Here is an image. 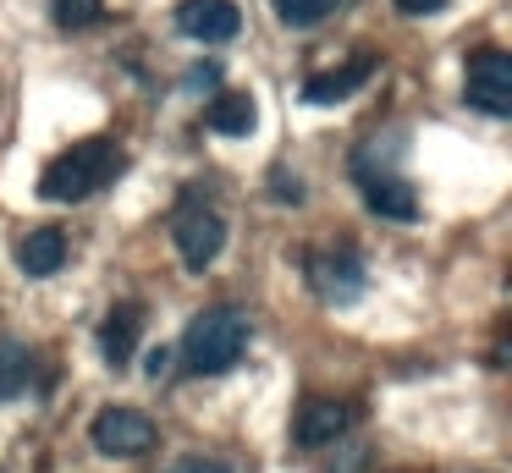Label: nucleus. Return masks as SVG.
<instances>
[{"label":"nucleus","instance_id":"ddd939ff","mask_svg":"<svg viewBox=\"0 0 512 473\" xmlns=\"http://www.w3.org/2000/svg\"><path fill=\"white\" fill-rule=\"evenodd\" d=\"M204 121H210V132H221V138H248V132L259 127V105L243 94V88H226V94L210 99Z\"/></svg>","mask_w":512,"mask_h":473},{"label":"nucleus","instance_id":"9b49d317","mask_svg":"<svg viewBox=\"0 0 512 473\" xmlns=\"http://www.w3.org/2000/svg\"><path fill=\"white\" fill-rule=\"evenodd\" d=\"M369 77H375V61L358 55V61L336 66V72H314L309 83H303V99H309V105H342V99L353 94V88H364Z\"/></svg>","mask_w":512,"mask_h":473},{"label":"nucleus","instance_id":"6ab92c4d","mask_svg":"<svg viewBox=\"0 0 512 473\" xmlns=\"http://www.w3.org/2000/svg\"><path fill=\"white\" fill-rule=\"evenodd\" d=\"M270 193H276L281 204H298V198H303V182H298L292 171H276V182H270Z\"/></svg>","mask_w":512,"mask_h":473},{"label":"nucleus","instance_id":"423d86ee","mask_svg":"<svg viewBox=\"0 0 512 473\" xmlns=\"http://www.w3.org/2000/svg\"><path fill=\"white\" fill-rule=\"evenodd\" d=\"M89 435L105 457H144V451L155 446V424H149L138 407H105Z\"/></svg>","mask_w":512,"mask_h":473},{"label":"nucleus","instance_id":"dca6fc26","mask_svg":"<svg viewBox=\"0 0 512 473\" xmlns=\"http://www.w3.org/2000/svg\"><path fill=\"white\" fill-rule=\"evenodd\" d=\"M50 17L61 33H83L105 17V0H50Z\"/></svg>","mask_w":512,"mask_h":473},{"label":"nucleus","instance_id":"f257e3e1","mask_svg":"<svg viewBox=\"0 0 512 473\" xmlns=\"http://www.w3.org/2000/svg\"><path fill=\"white\" fill-rule=\"evenodd\" d=\"M127 154L116 149L111 138H89V143H72V149H61L56 160L45 165V176H39V198H50V204H83V198L105 193V187L122 176Z\"/></svg>","mask_w":512,"mask_h":473},{"label":"nucleus","instance_id":"9d476101","mask_svg":"<svg viewBox=\"0 0 512 473\" xmlns=\"http://www.w3.org/2000/svg\"><path fill=\"white\" fill-rule=\"evenodd\" d=\"M138 336H144V308L138 303H116L111 314L100 319V358L111 369H127L138 352Z\"/></svg>","mask_w":512,"mask_h":473},{"label":"nucleus","instance_id":"f3484780","mask_svg":"<svg viewBox=\"0 0 512 473\" xmlns=\"http://www.w3.org/2000/svg\"><path fill=\"white\" fill-rule=\"evenodd\" d=\"M166 473H232L226 462H215V457H204V451H193V457H177Z\"/></svg>","mask_w":512,"mask_h":473},{"label":"nucleus","instance_id":"a211bd4d","mask_svg":"<svg viewBox=\"0 0 512 473\" xmlns=\"http://www.w3.org/2000/svg\"><path fill=\"white\" fill-rule=\"evenodd\" d=\"M144 369H149V380H166V374L177 369V347H149Z\"/></svg>","mask_w":512,"mask_h":473},{"label":"nucleus","instance_id":"4468645a","mask_svg":"<svg viewBox=\"0 0 512 473\" xmlns=\"http://www.w3.org/2000/svg\"><path fill=\"white\" fill-rule=\"evenodd\" d=\"M28 380H34V352H28L23 341H6V347H0V402L23 396Z\"/></svg>","mask_w":512,"mask_h":473},{"label":"nucleus","instance_id":"7ed1b4c3","mask_svg":"<svg viewBox=\"0 0 512 473\" xmlns=\"http://www.w3.org/2000/svg\"><path fill=\"white\" fill-rule=\"evenodd\" d=\"M171 237H177L182 264H188V270H204V264H215L226 248V220H221V209L188 198V204L177 209V220H171Z\"/></svg>","mask_w":512,"mask_h":473},{"label":"nucleus","instance_id":"6e6552de","mask_svg":"<svg viewBox=\"0 0 512 473\" xmlns=\"http://www.w3.org/2000/svg\"><path fill=\"white\" fill-rule=\"evenodd\" d=\"M177 28L188 33V39H199V44H226V39H237V28H243V11H237L232 0H182Z\"/></svg>","mask_w":512,"mask_h":473},{"label":"nucleus","instance_id":"2eb2a0df","mask_svg":"<svg viewBox=\"0 0 512 473\" xmlns=\"http://www.w3.org/2000/svg\"><path fill=\"white\" fill-rule=\"evenodd\" d=\"M270 11H276L281 28H314L336 11V0H270Z\"/></svg>","mask_w":512,"mask_h":473},{"label":"nucleus","instance_id":"412c9836","mask_svg":"<svg viewBox=\"0 0 512 473\" xmlns=\"http://www.w3.org/2000/svg\"><path fill=\"white\" fill-rule=\"evenodd\" d=\"M204 83H221V66H215V61L188 66V88H204Z\"/></svg>","mask_w":512,"mask_h":473},{"label":"nucleus","instance_id":"20e7f679","mask_svg":"<svg viewBox=\"0 0 512 473\" xmlns=\"http://www.w3.org/2000/svg\"><path fill=\"white\" fill-rule=\"evenodd\" d=\"M463 99L485 116H512V55L507 50H479L468 55Z\"/></svg>","mask_w":512,"mask_h":473},{"label":"nucleus","instance_id":"f03ea898","mask_svg":"<svg viewBox=\"0 0 512 473\" xmlns=\"http://www.w3.org/2000/svg\"><path fill=\"white\" fill-rule=\"evenodd\" d=\"M248 341H254V325H248L243 308L221 303V308H204L199 319H188L182 330V347H177V363L188 374H226L243 363Z\"/></svg>","mask_w":512,"mask_h":473},{"label":"nucleus","instance_id":"39448f33","mask_svg":"<svg viewBox=\"0 0 512 473\" xmlns=\"http://www.w3.org/2000/svg\"><path fill=\"white\" fill-rule=\"evenodd\" d=\"M303 270H309V286L314 292L325 297V303H358V297H364V259H358L353 248H314L309 253V264H303Z\"/></svg>","mask_w":512,"mask_h":473},{"label":"nucleus","instance_id":"0eeeda50","mask_svg":"<svg viewBox=\"0 0 512 473\" xmlns=\"http://www.w3.org/2000/svg\"><path fill=\"white\" fill-rule=\"evenodd\" d=\"M353 424H358V407L353 402H336V396H309V402L298 407L292 435H298V446L320 451V446H336V440H342Z\"/></svg>","mask_w":512,"mask_h":473},{"label":"nucleus","instance_id":"f8f14e48","mask_svg":"<svg viewBox=\"0 0 512 473\" xmlns=\"http://www.w3.org/2000/svg\"><path fill=\"white\" fill-rule=\"evenodd\" d=\"M61 264H67V237H61L56 226H39L17 242V270L34 275V281H50Z\"/></svg>","mask_w":512,"mask_h":473},{"label":"nucleus","instance_id":"1a4fd4ad","mask_svg":"<svg viewBox=\"0 0 512 473\" xmlns=\"http://www.w3.org/2000/svg\"><path fill=\"white\" fill-rule=\"evenodd\" d=\"M358 193H364V204L375 209L380 220H397V226H408V220L419 215V198H413V187L402 182V176H391V171H364V165H358Z\"/></svg>","mask_w":512,"mask_h":473},{"label":"nucleus","instance_id":"aec40b11","mask_svg":"<svg viewBox=\"0 0 512 473\" xmlns=\"http://www.w3.org/2000/svg\"><path fill=\"white\" fill-rule=\"evenodd\" d=\"M402 17H435V11H446V0H397Z\"/></svg>","mask_w":512,"mask_h":473}]
</instances>
